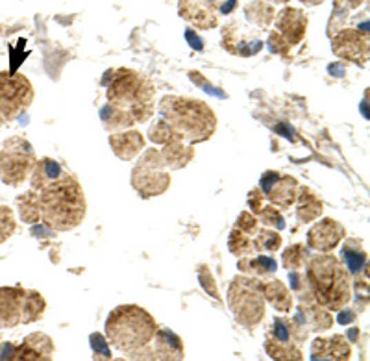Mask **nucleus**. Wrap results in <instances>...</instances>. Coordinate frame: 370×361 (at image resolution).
Listing matches in <instances>:
<instances>
[{
    "instance_id": "10",
    "label": "nucleus",
    "mask_w": 370,
    "mask_h": 361,
    "mask_svg": "<svg viewBox=\"0 0 370 361\" xmlns=\"http://www.w3.org/2000/svg\"><path fill=\"white\" fill-rule=\"evenodd\" d=\"M342 237H345V228L337 220L324 219L309 230L307 243H309V247L313 250L329 252V250H333L337 245L341 243Z\"/></svg>"
},
{
    "instance_id": "11",
    "label": "nucleus",
    "mask_w": 370,
    "mask_h": 361,
    "mask_svg": "<svg viewBox=\"0 0 370 361\" xmlns=\"http://www.w3.org/2000/svg\"><path fill=\"white\" fill-rule=\"evenodd\" d=\"M263 189L280 207H289L296 198V182L291 176H278L274 172H267L263 178Z\"/></svg>"
},
{
    "instance_id": "19",
    "label": "nucleus",
    "mask_w": 370,
    "mask_h": 361,
    "mask_svg": "<svg viewBox=\"0 0 370 361\" xmlns=\"http://www.w3.org/2000/svg\"><path fill=\"white\" fill-rule=\"evenodd\" d=\"M134 185L139 191H145V195H159L169 187V176L156 174L154 171H141V178L134 174Z\"/></svg>"
},
{
    "instance_id": "3",
    "label": "nucleus",
    "mask_w": 370,
    "mask_h": 361,
    "mask_svg": "<svg viewBox=\"0 0 370 361\" xmlns=\"http://www.w3.org/2000/svg\"><path fill=\"white\" fill-rule=\"evenodd\" d=\"M307 280L318 302L331 311H339L350 302V274L335 256L320 254L313 258L307 265Z\"/></svg>"
},
{
    "instance_id": "23",
    "label": "nucleus",
    "mask_w": 370,
    "mask_h": 361,
    "mask_svg": "<svg viewBox=\"0 0 370 361\" xmlns=\"http://www.w3.org/2000/svg\"><path fill=\"white\" fill-rule=\"evenodd\" d=\"M228 245L235 256L250 254V252H252V247H254L252 239L248 237V234H245V231H241V230H237V228H234V231H232Z\"/></svg>"
},
{
    "instance_id": "25",
    "label": "nucleus",
    "mask_w": 370,
    "mask_h": 361,
    "mask_svg": "<svg viewBox=\"0 0 370 361\" xmlns=\"http://www.w3.org/2000/svg\"><path fill=\"white\" fill-rule=\"evenodd\" d=\"M15 231V217L10 207L0 206V243H4L6 239L13 236Z\"/></svg>"
},
{
    "instance_id": "20",
    "label": "nucleus",
    "mask_w": 370,
    "mask_h": 361,
    "mask_svg": "<svg viewBox=\"0 0 370 361\" xmlns=\"http://www.w3.org/2000/svg\"><path fill=\"white\" fill-rule=\"evenodd\" d=\"M43 311H45V300H43V296L39 295L37 291H26V300H24V311H23V324L41 319Z\"/></svg>"
},
{
    "instance_id": "30",
    "label": "nucleus",
    "mask_w": 370,
    "mask_h": 361,
    "mask_svg": "<svg viewBox=\"0 0 370 361\" xmlns=\"http://www.w3.org/2000/svg\"><path fill=\"white\" fill-rule=\"evenodd\" d=\"M235 228L250 236V234H256V230H258V223H256V219L250 214H243L239 217V220L235 223Z\"/></svg>"
},
{
    "instance_id": "28",
    "label": "nucleus",
    "mask_w": 370,
    "mask_h": 361,
    "mask_svg": "<svg viewBox=\"0 0 370 361\" xmlns=\"http://www.w3.org/2000/svg\"><path fill=\"white\" fill-rule=\"evenodd\" d=\"M345 258H347L348 267H350V271H352V273H358L359 269L363 267V261H364L363 250H358V252H353V250L347 245V247H345Z\"/></svg>"
},
{
    "instance_id": "24",
    "label": "nucleus",
    "mask_w": 370,
    "mask_h": 361,
    "mask_svg": "<svg viewBox=\"0 0 370 361\" xmlns=\"http://www.w3.org/2000/svg\"><path fill=\"white\" fill-rule=\"evenodd\" d=\"M254 245H256L259 250H263V252H274V250L282 247V237L278 236L276 231L263 230L259 234Z\"/></svg>"
},
{
    "instance_id": "27",
    "label": "nucleus",
    "mask_w": 370,
    "mask_h": 361,
    "mask_svg": "<svg viewBox=\"0 0 370 361\" xmlns=\"http://www.w3.org/2000/svg\"><path fill=\"white\" fill-rule=\"evenodd\" d=\"M304 260H306V249L302 245H296L283 254V263L287 269H298L302 267Z\"/></svg>"
},
{
    "instance_id": "16",
    "label": "nucleus",
    "mask_w": 370,
    "mask_h": 361,
    "mask_svg": "<svg viewBox=\"0 0 370 361\" xmlns=\"http://www.w3.org/2000/svg\"><path fill=\"white\" fill-rule=\"evenodd\" d=\"M335 52L339 56H345V58H352L356 61H361V59H367V41H361L358 39L356 41V36L352 32L348 34H341V36L335 39Z\"/></svg>"
},
{
    "instance_id": "8",
    "label": "nucleus",
    "mask_w": 370,
    "mask_h": 361,
    "mask_svg": "<svg viewBox=\"0 0 370 361\" xmlns=\"http://www.w3.org/2000/svg\"><path fill=\"white\" fill-rule=\"evenodd\" d=\"M17 145L19 147H13V141L6 143L0 152V178L4 184H23L32 169L37 165L28 143L19 139Z\"/></svg>"
},
{
    "instance_id": "15",
    "label": "nucleus",
    "mask_w": 370,
    "mask_h": 361,
    "mask_svg": "<svg viewBox=\"0 0 370 361\" xmlns=\"http://www.w3.org/2000/svg\"><path fill=\"white\" fill-rule=\"evenodd\" d=\"M154 339H156V350L152 352L154 358H158V360H182L183 349L176 336H172L171 332H156Z\"/></svg>"
},
{
    "instance_id": "12",
    "label": "nucleus",
    "mask_w": 370,
    "mask_h": 361,
    "mask_svg": "<svg viewBox=\"0 0 370 361\" xmlns=\"http://www.w3.org/2000/svg\"><path fill=\"white\" fill-rule=\"evenodd\" d=\"M54 354L52 339L45 333H32L24 339L21 349L13 354L15 360H50Z\"/></svg>"
},
{
    "instance_id": "26",
    "label": "nucleus",
    "mask_w": 370,
    "mask_h": 361,
    "mask_svg": "<svg viewBox=\"0 0 370 361\" xmlns=\"http://www.w3.org/2000/svg\"><path fill=\"white\" fill-rule=\"evenodd\" d=\"M243 265H248L247 271L256 274H267L276 271V261L267 258V256H259L258 260L254 261H243Z\"/></svg>"
},
{
    "instance_id": "5",
    "label": "nucleus",
    "mask_w": 370,
    "mask_h": 361,
    "mask_svg": "<svg viewBox=\"0 0 370 361\" xmlns=\"http://www.w3.org/2000/svg\"><path fill=\"white\" fill-rule=\"evenodd\" d=\"M228 304L241 324L256 326L265 313L263 287L256 280L235 278L228 291Z\"/></svg>"
},
{
    "instance_id": "17",
    "label": "nucleus",
    "mask_w": 370,
    "mask_h": 361,
    "mask_svg": "<svg viewBox=\"0 0 370 361\" xmlns=\"http://www.w3.org/2000/svg\"><path fill=\"white\" fill-rule=\"evenodd\" d=\"M263 287V295L269 298V302L278 309V311H289V309L293 308V296L289 293V289L282 282H278V280H271V282H267Z\"/></svg>"
},
{
    "instance_id": "21",
    "label": "nucleus",
    "mask_w": 370,
    "mask_h": 361,
    "mask_svg": "<svg viewBox=\"0 0 370 361\" xmlns=\"http://www.w3.org/2000/svg\"><path fill=\"white\" fill-rule=\"evenodd\" d=\"M21 217H23L26 223H36L41 217V206H39V196L36 198L34 193L23 196L21 198Z\"/></svg>"
},
{
    "instance_id": "6",
    "label": "nucleus",
    "mask_w": 370,
    "mask_h": 361,
    "mask_svg": "<svg viewBox=\"0 0 370 361\" xmlns=\"http://www.w3.org/2000/svg\"><path fill=\"white\" fill-rule=\"evenodd\" d=\"M150 95L152 89L134 71L121 72L107 93L110 101L115 102V106H130V113H134L139 121H147L150 115V104H148Z\"/></svg>"
},
{
    "instance_id": "4",
    "label": "nucleus",
    "mask_w": 370,
    "mask_h": 361,
    "mask_svg": "<svg viewBox=\"0 0 370 361\" xmlns=\"http://www.w3.org/2000/svg\"><path fill=\"white\" fill-rule=\"evenodd\" d=\"M161 112L167 121L191 141L206 139L215 128V115L204 102L165 99Z\"/></svg>"
},
{
    "instance_id": "18",
    "label": "nucleus",
    "mask_w": 370,
    "mask_h": 361,
    "mask_svg": "<svg viewBox=\"0 0 370 361\" xmlns=\"http://www.w3.org/2000/svg\"><path fill=\"white\" fill-rule=\"evenodd\" d=\"M278 26L291 41L296 43L302 37V34L306 32V17L296 10H289V12L282 13Z\"/></svg>"
},
{
    "instance_id": "7",
    "label": "nucleus",
    "mask_w": 370,
    "mask_h": 361,
    "mask_svg": "<svg viewBox=\"0 0 370 361\" xmlns=\"http://www.w3.org/2000/svg\"><path fill=\"white\" fill-rule=\"evenodd\" d=\"M34 101V89L23 74L0 72V121L17 118Z\"/></svg>"
},
{
    "instance_id": "1",
    "label": "nucleus",
    "mask_w": 370,
    "mask_h": 361,
    "mask_svg": "<svg viewBox=\"0 0 370 361\" xmlns=\"http://www.w3.org/2000/svg\"><path fill=\"white\" fill-rule=\"evenodd\" d=\"M41 191L39 206L47 226L58 231H67L82 223L85 217V196L74 178L58 176Z\"/></svg>"
},
{
    "instance_id": "29",
    "label": "nucleus",
    "mask_w": 370,
    "mask_h": 361,
    "mask_svg": "<svg viewBox=\"0 0 370 361\" xmlns=\"http://www.w3.org/2000/svg\"><path fill=\"white\" fill-rule=\"evenodd\" d=\"M259 217H261V220H263L265 225L271 226L276 225L278 228H283L282 215L278 214L274 207H261V209H259Z\"/></svg>"
},
{
    "instance_id": "14",
    "label": "nucleus",
    "mask_w": 370,
    "mask_h": 361,
    "mask_svg": "<svg viewBox=\"0 0 370 361\" xmlns=\"http://www.w3.org/2000/svg\"><path fill=\"white\" fill-rule=\"evenodd\" d=\"M313 358H331V360H348L350 347L341 336L331 339H317L313 344Z\"/></svg>"
},
{
    "instance_id": "13",
    "label": "nucleus",
    "mask_w": 370,
    "mask_h": 361,
    "mask_svg": "<svg viewBox=\"0 0 370 361\" xmlns=\"http://www.w3.org/2000/svg\"><path fill=\"white\" fill-rule=\"evenodd\" d=\"M113 150L119 158L123 160H132L134 156L141 152V148L145 147V139L141 134L137 132H124V134H115L110 137Z\"/></svg>"
},
{
    "instance_id": "22",
    "label": "nucleus",
    "mask_w": 370,
    "mask_h": 361,
    "mask_svg": "<svg viewBox=\"0 0 370 361\" xmlns=\"http://www.w3.org/2000/svg\"><path fill=\"white\" fill-rule=\"evenodd\" d=\"M322 212V204L315 198L313 195L306 193V195L302 196V200H300V209H298V217L302 220H313L317 219L318 215Z\"/></svg>"
},
{
    "instance_id": "31",
    "label": "nucleus",
    "mask_w": 370,
    "mask_h": 361,
    "mask_svg": "<svg viewBox=\"0 0 370 361\" xmlns=\"http://www.w3.org/2000/svg\"><path fill=\"white\" fill-rule=\"evenodd\" d=\"M187 39H189V41H191V43H193V47H194V48H202V41H200L198 37L194 36L193 32H187Z\"/></svg>"
},
{
    "instance_id": "2",
    "label": "nucleus",
    "mask_w": 370,
    "mask_h": 361,
    "mask_svg": "<svg viewBox=\"0 0 370 361\" xmlns=\"http://www.w3.org/2000/svg\"><path fill=\"white\" fill-rule=\"evenodd\" d=\"M158 324L147 309L136 304L119 306L106 320V336L113 349L126 354H137L154 341Z\"/></svg>"
},
{
    "instance_id": "9",
    "label": "nucleus",
    "mask_w": 370,
    "mask_h": 361,
    "mask_svg": "<svg viewBox=\"0 0 370 361\" xmlns=\"http://www.w3.org/2000/svg\"><path fill=\"white\" fill-rule=\"evenodd\" d=\"M26 289L0 287V328H15L23 322Z\"/></svg>"
}]
</instances>
